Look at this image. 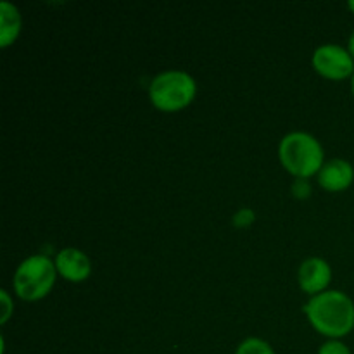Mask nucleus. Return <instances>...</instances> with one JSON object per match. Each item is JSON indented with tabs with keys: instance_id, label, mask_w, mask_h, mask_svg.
I'll return each mask as SVG.
<instances>
[{
	"instance_id": "423d86ee",
	"label": "nucleus",
	"mask_w": 354,
	"mask_h": 354,
	"mask_svg": "<svg viewBox=\"0 0 354 354\" xmlns=\"http://www.w3.org/2000/svg\"><path fill=\"white\" fill-rule=\"evenodd\" d=\"M297 280L304 292L317 296L324 292L332 280V268L324 258H308L301 263L299 272H297Z\"/></svg>"
},
{
	"instance_id": "f8f14e48",
	"label": "nucleus",
	"mask_w": 354,
	"mask_h": 354,
	"mask_svg": "<svg viewBox=\"0 0 354 354\" xmlns=\"http://www.w3.org/2000/svg\"><path fill=\"white\" fill-rule=\"evenodd\" d=\"M256 214L251 207H241L237 213L234 214V225L239 228H245L254 221Z\"/></svg>"
},
{
	"instance_id": "ddd939ff",
	"label": "nucleus",
	"mask_w": 354,
	"mask_h": 354,
	"mask_svg": "<svg viewBox=\"0 0 354 354\" xmlns=\"http://www.w3.org/2000/svg\"><path fill=\"white\" fill-rule=\"evenodd\" d=\"M290 190H292V194L297 199H306L311 194V185L306 178H296L294 180L292 187H290Z\"/></svg>"
},
{
	"instance_id": "1a4fd4ad",
	"label": "nucleus",
	"mask_w": 354,
	"mask_h": 354,
	"mask_svg": "<svg viewBox=\"0 0 354 354\" xmlns=\"http://www.w3.org/2000/svg\"><path fill=\"white\" fill-rule=\"evenodd\" d=\"M21 31V14L14 3L0 2V47H7L17 38Z\"/></svg>"
},
{
	"instance_id": "4468645a",
	"label": "nucleus",
	"mask_w": 354,
	"mask_h": 354,
	"mask_svg": "<svg viewBox=\"0 0 354 354\" xmlns=\"http://www.w3.org/2000/svg\"><path fill=\"white\" fill-rule=\"evenodd\" d=\"M0 297H2L3 301V313H2V318H0V322L2 324H6L7 320L10 318V313H12V304H10V297L9 294H7V290H0Z\"/></svg>"
},
{
	"instance_id": "20e7f679",
	"label": "nucleus",
	"mask_w": 354,
	"mask_h": 354,
	"mask_svg": "<svg viewBox=\"0 0 354 354\" xmlns=\"http://www.w3.org/2000/svg\"><path fill=\"white\" fill-rule=\"evenodd\" d=\"M55 263L45 254L24 259L14 273V290L24 301H38L47 296L55 283Z\"/></svg>"
},
{
	"instance_id": "9b49d317",
	"label": "nucleus",
	"mask_w": 354,
	"mask_h": 354,
	"mask_svg": "<svg viewBox=\"0 0 354 354\" xmlns=\"http://www.w3.org/2000/svg\"><path fill=\"white\" fill-rule=\"evenodd\" d=\"M318 354H351L348 346L344 342L337 341V339H330V341L324 342L318 349Z\"/></svg>"
},
{
	"instance_id": "0eeeda50",
	"label": "nucleus",
	"mask_w": 354,
	"mask_h": 354,
	"mask_svg": "<svg viewBox=\"0 0 354 354\" xmlns=\"http://www.w3.org/2000/svg\"><path fill=\"white\" fill-rule=\"evenodd\" d=\"M55 268L61 277L69 282H83L90 277L92 263L88 256L76 248H64L55 256Z\"/></svg>"
},
{
	"instance_id": "f257e3e1",
	"label": "nucleus",
	"mask_w": 354,
	"mask_h": 354,
	"mask_svg": "<svg viewBox=\"0 0 354 354\" xmlns=\"http://www.w3.org/2000/svg\"><path fill=\"white\" fill-rule=\"evenodd\" d=\"M304 313L320 334L330 339L348 335L354 328V303L342 290H324L311 296Z\"/></svg>"
},
{
	"instance_id": "7ed1b4c3",
	"label": "nucleus",
	"mask_w": 354,
	"mask_h": 354,
	"mask_svg": "<svg viewBox=\"0 0 354 354\" xmlns=\"http://www.w3.org/2000/svg\"><path fill=\"white\" fill-rule=\"evenodd\" d=\"M197 93V83L190 73L168 69L159 73L149 85L151 102L161 111H178L189 106Z\"/></svg>"
},
{
	"instance_id": "f03ea898",
	"label": "nucleus",
	"mask_w": 354,
	"mask_h": 354,
	"mask_svg": "<svg viewBox=\"0 0 354 354\" xmlns=\"http://www.w3.org/2000/svg\"><path fill=\"white\" fill-rule=\"evenodd\" d=\"M279 156L283 168L296 178H310L324 166V149L306 131H290L280 140Z\"/></svg>"
},
{
	"instance_id": "f3484780",
	"label": "nucleus",
	"mask_w": 354,
	"mask_h": 354,
	"mask_svg": "<svg viewBox=\"0 0 354 354\" xmlns=\"http://www.w3.org/2000/svg\"><path fill=\"white\" fill-rule=\"evenodd\" d=\"M351 90H353V93H354V73H353V78H351Z\"/></svg>"
},
{
	"instance_id": "2eb2a0df",
	"label": "nucleus",
	"mask_w": 354,
	"mask_h": 354,
	"mask_svg": "<svg viewBox=\"0 0 354 354\" xmlns=\"http://www.w3.org/2000/svg\"><path fill=\"white\" fill-rule=\"evenodd\" d=\"M348 50H349V54H351L353 59H354V31H353L351 37H349V40H348Z\"/></svg>"
},
{
	"instance_id": "39448f33",
	"label": "nucleus",
	"mask_w": 354,
	"mask_h": 354,
	"mask_svg": "<svg viewBox=\"0 0 354 354\" xmlns=\"http://www.w3.org/2000/svg\"><path fill=\"white\" fill-rule=\"evenodd\" d=\"M311 62L320 75L332 80H342L354 73L353 55L348 48L337 44H324L315 48Z\"/></svg>"
},
{
	"instance_id": "6e6552de",
	"label": "nucleus",
	"mask_w": 354,
	"mask_h": 354,
	"mask_svg": "<svg viewBox=\"0 0 354 354\" xmlns=\"http://www.w3.org/2000/svg\"><path fill=\"white\" fill-rule=\"evenodd\" d=\"M354 180V168L349 161L341 158L330 159L324 162L322 169L318 171V182L324 189L330 192H339V190L348 189Z\"/></svg>"
},
{
	"instance_id": "9d476101",
	"label": "nucleus",
	"mask_w": 354,
	"mask_h": 354,
	"mask_svg": "<svg viewBox=\"0 0 354 354\" xmlns=\"http://www.w3.org/2000/svg\"><path fill=\"white\" fill-rule=\"evenodd\" d=\"M235 354H275L272 346L259 337H248L239 344Z\"/></svg>"
},
{
	"instance_id": "dca6fc26",
	"label": "nucleus",
	"mask_w": 354,
	"mask_h": 354,
	"mask_svg": "<svg viewBox=\"0 0 354 354\" xmlns=\"http://www.w3.org/2000/svg\"><path fill=\"white\" fill-rule=\"evenodd\" d=\"M348 6H349V9H351L353 12H354V0H349V2H348Z\"/></svg>"
}]
</instances>
